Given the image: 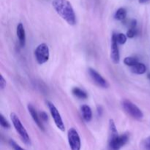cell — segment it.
<instances>
[{"label": "cell", "instance_id": "2", "mask_svg": "<svg viewBox=\"0 0 150 150\" xmlns=\"http://www.w3.org/2000/svg\"><path fill=\"white\" fill-rule=\"evenodd\" d=\"M109 148L111 150H120L128 142L129 136L127 134L119 136L117 127L113 120H109Z\"/></svg>", "mask_w": 150, "mask_h": 150}, {"label": "cell", "instance_id": "4", "mask_svg": "<svg viewBox=\"0 0 150 150\" xmlns=\"http://www.w3.org/2000/svg\"><path fill=\"white\" fill-rule=\"evenodd\" d=\"M122 106L124 111L135 120H141L144 117V114L140 108L128 100H124L122 102Z\"/></svg>", "mask_w": 150, "mask_h": 150}, {"label": "cell", "instance_id": "16", "mask_svg": "<svg viewBox=\"0 0 150 150\" xmlns=\"http://www.w3.org/2000/svg\"><path fill=\"white\" fill-rule=\"evenodd\" d=\"M124 63L126 65L130 66V67H133V66L136 65L137 63H139V59H138L136 57H125L124 59Z\"/></svg>", "mask_w": 150, "mask_h": 150}, {"label": "cell", "instance_id": "1", "mask_svg": "<svg viewBox=\"0 0 150 150\" xmlns=\"http://www.w3.org/2000/svg\"><path fill=\"white\" fill-rule=\"evenodd\" d=\"M52 6L59 16L68 24L71 26L76 24V13L71 3L68 0H53Z\"/></svg>", "mask_w": 150, "mask_h": 150}, {"label": "cell", "instance_id": "24", "mask_svg": "<svg viewBox=\"0 0 150 150\" xmlns=\"http://www.w3.org/2000/svg\"><path fill=\"white\" fill-rule=\"evenodd\" d=\"M139 1L140 3H145L146 2V1H149V0H139Z\"/></svg>", "mask_w": 150, "mask_h": 150}, {"label": "cell", "instance_id": "7", "mask_svg": "<svg viewBox=\"0 0 150 150\" xmlns=\"http://www.w3.org/2000/svg\"><path fill=\"white\" fill-rule=\"evenodd\" d=\"M67 139L70 147L71 150H80L81 146V139L79 133L75 128L72 127L68 130L67 133Z\"/></svg>", "mask_w": 150, "mask_h": 150}, {"label": "cell", "instance_id": "9", "mask_svg": "<svg viewBox=\"0 0 150 150\" xmlns=\"http://www.w3.org/2000/svg\"><path fill=\"white\" fill-rule=\"evenodd\" d=\"M89 74L93 81L96 83L98 86H100L102 88H108L109 86L108 81L98 73V71L95 70V69L89 68Z\"/></svg>", "mask_w": 150, "mask_h": 150}, {"label": "cell", "instance_id": "6", "mask_svg": "<svg viewBox=\"0 0 150 150\" xmlns=\"http://www.w3.org/2000/svg\"><path fill=\"white\" fill-rule=\"evenodd\" d=\"M35 58L38 64H42L47 62L49 59V48L45 43H41L35 51Z\"/></svg>", "mask_w": 150, "mask_h": 150}, {"label": "cell", "instance_id": "12", "mask_svg": "<svg viewBox=\"0 0 150 150\" xmlns=\"http://www.w3.org/2000/svg\"><path fill=\"white\" fill-rule=\"evenodd\" d=\"M81 113L83 120L86 122H91V120L92 119V111L90 107L88 105H83L81 106Z\"/></svg>", "mask_w": 150, "mask_h": 150}, {"label": "cell", "instance_id": "23", "mask_svg": "<svg viewBox=\"0 0 150 150\" xmlns=\"http://www.w3.org/2000/svg\"><path fill=\"white\" fill-rule=\"evenodd\" d=\"M40 118H41V120H42V121H48V115H47V114L45 112H43V111H42V112L40 113Z\"/></svg>", "mask_w": 150, "mask_h": 150}, {"label": "cell", "instance_id": "11", "mask_svg": "<svg viewBox=\"0 0 150 150\" xmlns=\"http://www.w3.org/2000/svg\"><path fill=\"white\" fill-rule=\"evenodd\" d=\"M16 33H17V37L18 38L19 43L21 46L24 47L26 44V32H25L23 25L21 23H19L17 26L16 29Z\"/></svg>", "mask_w": 150, "mask_h": 150}, {"label": "cell", "instance_id": "20", "mask_svg": "<svg viewBox=\"0 0 150 150\" xmlns=\"http://www.w3.org/2000/svg\"><path fill=\"white\" fill-rule=\"evenodd\" d=\"M9 143H10V146H12V147L13 148V149L14 150H25L24 149H23L22 147H21L20 146H19L18 144L17 143H16L15 141L13 140H10V142H9Z\"/></svg>", "mask_w": 150, "mask_h": 150}, {"label": "cell", "instance_id": "21", "mask_svg": "<svg viewBox=\"0 0 150 150\" xmlns=\"http://www.w3.org/2000/svg\"><path fill=\"white\" fill-rule=\"evenodd\" d=\"M143 146L145 150H150V136L144 141Z\"/></svg>", "mask_w": 150, "mask_h": 150}, {"label": "cell", "instance_id": "5", "mask_svg": "<svg viewBox=\"0 0 150 150\" xmlns=\"http://www.w3.org/2000/svg\"><path fill=\"white\" fill-rule=\"evenodd\" d=\"M46 104L48 105V108L49 109L50 113H51V117H52L57 128H59V130H60L61 131L64 132L65 130V126H64L62 119L61 115H60L57 107L54 105V103H52L50 101H46Z\"/></svg>", "mask_w": 150, "mask_h": 150}, {"label": "cell", "instance_id": "13", "mask_svg": "<svg viewBox=\"0 0 150 150\" xmlns=\"http://www.w3.org/2000/svg\"><path fill=\"white\" fill-rule=\"evenodd\" d=\"M131 71L132 73H135V74H144L146 71V67L145 66L144 64H143V63L139 62L137 63L136 65L131 67Z\"/></svg>", "mask_w": 150, "mask_h": 150}, {"label": "cell", "instance_id": "18", "mask_svg": "<svg viewBox=\"0 0 150 150\" xmlns=\"http://www.w3.org/2000/svg\"><path fill=\"white\" fill-rule=\"evenodd\" d=\"M127 35H125L123 33H120L117 35V42H118L119 44H121V45L125 43L126 41H127Z\"/></svg>", "mask_w": 150, "mask_h": 150}, {"label": "cell", "instance_id": "3", "mask_svg": "<svg viewBox=\"0 0 150 150\" xmlns=\"http://www.w3.org/2000/svg\"><path fill=\"white\" fill-rule=\"evenodd\" d=\"M10 119H11L12 123H13L16 132L18 133V135L20 136L21 139L23 141V143L26 144L27 145L30 144L31 140L30 138H29V134H28L27 131H26V130L25 129V127H23V125H22L21 122L18 117L15 113H11V114H10Z\"/></svg>", "mask_w": 150, "mask_h": 150}, {"label": "cell", "instance_id": "8", "mask_svg": "<svg viewBox=\"0 0 150 150\" xmlns=\"http://www.w3.org/2000/svg\"><path fill=\"white\" fill-rule=\"evenodd\" d=\"M111 59L114 64H119L120 60V49L118 46V42L117 39V35L113 34L111 38Z\"/></svg>", "mask_w": 150, "mask_h": 150}, {"label": "cell", "instance_id": "15", "mask_svg": "<svg viewBox=\"0 0 150 150\" xmlns=\"http://www.w3.org/2000/svg\"><path fill=\"white\" fill-rule=\"evenodd\" d=\"M126 16H127V10L123 8V7L119 8L115 13V15H114L115 19L118 21H123L125 18Z\"/></svg>", "mask_w": 150, "mask_h": 150}, {"label": "cell", "instance_id": "10", "mask_svg": "<svg viewBox=\"0 0 150 150\" xmlns=\"http://www.w3.org/2000/svg\"><path fill=\"white\" fill-rule=\"evenodd\" d=\"M28 111H29V114H30L31 117H32V120H34V122H35V124L38 125V127L42 131H45V128H44V126L42 125V122H41L40 118V116L38 115V112H37L36 109L34 108V106L31 104H29L27 106Z\"/></svg>", "mask_w": 150, "mask_h": 150}, {"label": "cell", "instance_id": "22", "mask_svg": "<svg viewBox=\"0 0 150 150\" xmlns=\"http://www.w3.org/2000/svg\"><path fill=\"white\" fill-rule=\"evenodd\" d=\"M5 86H6V80L4 79L2 75H1V76H0V88H1V89H4Z\"/></svg>", "mask_w": 150, "mask_h": 150}, {"label": "cell", "instance_id": "14", "mask_svg": "<svg viewBox=\"0 0 150 150\" xmlns=\"http://www.w3.org/2000/svg\"><path fill=\"white\" fill-rule=\"evenodd\" d=\"M72 92H73V95L77 97L78 98H80V99H86L88 97L86 92L79 87L73 88L72 89Z\"/></svg>", "mask_w": 150, "mask_h": 150}, {"label": "cell", "instance_id": "17", "mask_svg": "<svg viewBox=\"0 0 150 150\" xmlns=\"http://www.w3.org/2000/svg\"><path fill=\"white\" fill-rule=\"evenodd\" d=\"M0 125L2 127L5 129L10 128V124L8 122L7 120L4 118V116L2 114H0Z\"/></svg>", "mask_w": 150, "mask_h": 150}, {"label": "cell", "instance_id": "25", "mask_svg": "<svg viewBox=\"0 0 150 150\" xmlns=\"http://www.w3.org/2000/svg\"><path fill=\"white\" fill-rule=\"evenodd\" d=\"M148 78H149V79H150V73H149V74H148Z\"/></svg>", "mask_w": 150, "mask_h": 150}, {"label": "cell", "instance_id": "19", "mask_svg": "<svg viewBox=\"0 0 150 150\" xmlns=\"http://www.w3.org/2000/svg\"><path fill=\"white\" fill-rule=\"evenodd\" d=\"M136 35V29L130 28L127 32V37L129 38H133Z\"/></svg>", "mask_w": 150, "mask_h": 150}]
</instances>
